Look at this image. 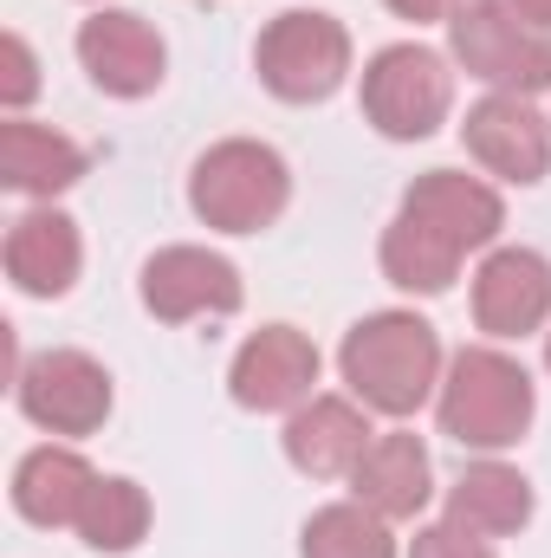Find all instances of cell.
<instances>
[{"instance_id": "obj_1", "label": "cell", "mask_w": 551, "mask_h": 558, "mask_svg": "<svg viewBox=\"0 0 551 558\" xmlns=\"http://www.w3.org/2000/svg\"><path fill=\"white\" fill-rule=\"evenodd\" d=\"M500 228H506V202H500L493 182L461 175V169H428V175L409 182L396 221L383 228L377 260H383L390 286L434 299V292H448L461 279L467 254L500 241Z\"/></svg>"}, {"instance_id": "obj_2", "label": "cell", "mask_w": 551, "mask_h": 558, "mask_svg": "<svg viewBox=\"0 0 551 558\" xmlns=\"http://www.w3.org/2000/svg\"><path fill=\"white\" fill-rule=\"evenodd\" d=\"M338 371L364 410L403 422L441 390V338L415 312H370L344 331Z\"/></svg>"}, {"instance_id": "obj_3", "label": "cell", "mask_w": 551, "mask_h": 558, "mask_svg": "<svg viewBox=\"0 0 551 558\" xmlns=\"http://www.w3.org/2000/svg\"><path fill=\"white\" fill-rule=\"evenodd\" d=\"M532 410H539V390H532L526 364L506 357L500 344H467L448 357L441 397H434L448 441H461L474 454H500L532 428Z\"/></svg>"}, {"instance_id": "obj_4", "label": "cell", "mask_w": 551, "mask_h": 558, "mask_svg": "<svg viewBox=\"0 0 551 558\" xmlns=\"http://www.w3.org/2000/svg\"><path fill=\"white\" fill-rule=\"evenodd\" d=\"M292 202V169L273 143L260 137H228L195 156L188 169V208L215 234H260L273 228Z\"/></svg>"}, {"instance_id": "obj_5", "label": "cell", "mask_w": 551, "mask_h": 558, "mask_svg": "<svg viewBox=\"0 0 551 558\" xmlns=\"http://www.w3.org/2000/svg\"><path fill=\"white\" fill-rule=\"evenodd\" d=\"M448 46H454V65L487 92H506V98L551 92V33L519 20L513 0H461L448 20Z\"/></svg>"}, {"instance_id": "obj_6", "label": "cell", "mask_w": 551, "mask_h": 558, "mask_svg": "<svg viewBox=\"0 0 551 558\" xmlns=\"http://www.w3.org/2000/svg\"><path fill=\"white\" fill-rule=\"evenodd\" d=\"M254 72L285 105H325L351 78V33H344V20H331L318 7H292V13L267 20V33L254 46Z\"/></svg>"}, {"instance_id": "obj_7", "label": "cell", "mask_w": 551, "mask_h": 558, "mask_svg": "<svg viewBox=\"0 0 551 558\" xmlns=\"http://www.w3.org/2000/svg\"><path fill=\"white\" fill-rule=\"evenodd\" d=\"M448 111H454V72L434 46L403 39V46H383L364 65V118L390 143L434 137L448 124Z\"/></svg>"}, {"instance_id": "obj_8", "label": "cell", "mask_w": 551, "mask_h": 558, "mask_svg": "<svg viewBox=\"0 0 551 558\" xmlns=\"http://www.w3.org/2000/svg\"><path fill=\"white\" fill-rule=\"evenodd\" d=\"M20 416L46 435H98L111 416V371L91 351H39L13 377Z\"/></svg>"}, {"instance_id": "obj_9", "label": "cell", "mask_w": 551, "mask_h": 558, "mask_svg": "<svg viewBox=\"0 0 551 558\" xmlns=\"http://www.w3.org/2000/svg\"><path fill=\"white\" fill-rule=\"evenodd\" d=\"M311 384H318V344L298 331V325H260L234 364H228V397L254 416H292L298 403H311Z\"/></svg>"}, {"instance_id": "obj_10", "label": "cell", "mask_w": 551, "mask_h": 558, "mask_svg": "<svg viewBox=\"0 0 551 558\" xmlns=\"http://www.w3.org/2000/svg\"><path fill=\"white\" fill-rule=\"evenodd\" d=\"M247 286L241 267L228 254H208V247H162L143 260V305L162 318V325H188V318H228L241 312Z\"/></svg>"}, {"instance_id": "obj_11", "label": "cell", "mask_w": 551, "mask_h": 558, "mask_svg": "<svg viewBox=\"0 0 551 558\" xmlns=\"http://www.w3.org/2000/svg\"><path fill=\"white\" fill-rule=\"evenodd\" d=\"M78 65L85 78L105 92V98H149L162 85V33L131 13V7H98L85 26H78Z\"/></svg>"}, {"instance_id": "obj_12", "label": "cell", "mask_w": 551, "mask_h": 558, "mask_svg": "<svg viewBox=\"0 0 551 558\" xmlns=\"http://www.w3.org/2000/svg\"><path fill=\"white\" fill-rule=\"evenodd\" d=\"M461 143H467V156H474L487 175L519 182V189L546 182V169H551V118H539V111H532V98L487 92V98L467 111Z\"/></svg>"}, {"instance_id": "obj_13", "label": "cell", "mask_w": 551, "mask_h": 558, "mask_svg": "<svg viewBox=\"0 0 551 558\" xmlns=\"http://www.w3.org/2000/svg\"><path fill=\"white\" fill-rule=\"evenodd\" d=\"M551 318V260L539 247H487L474 267V325L487 338H526Z\"/></svg>"}, {"instance_id": "obj_14", "label": "cell", "mask_w": 551, "mask_h": 558, "mask_svg": "<svg viewBox=\"0 0 551 558\" xmlns=\"http://www.w3.org/2000/svg\"><path fill=\"white\" fill-rule=\"evenodd\" d=\"M370 441H377V428L357 397H311L285 416V461L311 481H351V468L364 461Z\"/></svg>"}, {"instance_id": "obj_15", "label": "cell", "mask_w": 551, "mask_h": 558, "mask_svg": "<svg viewBox=\"0 0 551 558\" xmlns=\"http://www.w3.org/2000/svg\"><path fill=\"white\" fill-rule=\"evenodd\" d=\"M78 267H85V241H78L72 215L33 208L7 228V279L26 299H65L78 286Z\"/></svg>"}, {"instance_id": "obj_16", "label": "cell", "mask_w": 551, "mask_h": 558, "mask_svg": "<svg viewBox=\"0 0 551 558\" xmlns=\"http://www.w3.org/2000/svg\"><path fill=\"white\" fill-rule=\"evenodd\" d=\"M428 494H434V468H428L421 435H409V428L377 435V441L364 448V461L351 468V500H364V507L383 513L390 526H396V520H421Z\"/></svg>"}, {"instance_id": "obj_17", "label": "cell", "mask_w": 551, "mask_h": 558, "mask_svg": "<svg viewBox=\"0 0 551 558\" xmlns=\"http://www.w3.org/2000/svg\"><path fill=\"white\" fill-rule=\"evenodd\" d=\"M91 461L78 454V448H59V441H46V448H33V454H20V468H13V513L26 520V526H78V507H85V494H91Z\"/></svg>"}, {"instance_id": "obj_18", "label": "cell", "mask_w": 551, "mask_h": 558, "mask_svg": "<svg viewBox=\"0 0 551 558\" xmlns=\"http://www.w3.org/2000/svg\"><path fill=\"white\" fill-rule=\"evenodd\" d=\"M78 175H85V149L65 137V131L33 124V118H7V124H0V182H7L13 195L52 202V195H65Z\"/></svg>"}, {"instance_id": "obj_19", "label": "cell", "mask_w": 551, "mask_h": 558, "mask_svg": "<svg viewBox=\"0 0 551 558\" xmlns=\"http://www.w3.org/2000/svg\"><path fill=\"white\" fill-rule=\"evenodd\" d=\"M448 520L467 526V533H480V539H506V533H519L532 520V481L519 468H506V461L487 454V461H474L448 487Z\"/></svg>"}, {"instance_id": "obj_20", "label": "cell", "mask_w": 551, "mask_h": 558, "mask_svg": "<svg viewBox=\"0 0 551 558\" xmlns=\"http://www.w3.org/2000/svg\"><path fill=\"white\" fill-rule=\"evenodd\" d=\"M91 553H137L143 533H149V494L124 474H98L85 507H78V526H72Z\"/></svg>"}, {"instance_id": "obj_21", "label": "cell", "mask_w": 551, "mask_h": 558, "mask_svg": "<svg viewBox=\"0 0 551 558\" xmlns=\"http://www.w3.org/2000/svg\"><path fill=\"white\" fill-rule=\"evenodd\" d=\"M298 558H396V539H390V520L370 513L364 500H331L305 520Z\"/></svg>"}, {"instance_id": "obj_22", "label": "cell", "mask_w": 551, "mask_h": 558, "mask_svg": "<svg viewBox=\"0 0 551 558\" xmlns=\"http://www.w3.org/2000/svg\"><path fill=\"white\" fill-rule=\"evenodd\" d=\"M409 558H500V553H493V539H480L454 520H434V526H415Z\"/></svg>"}, {"instance_id": "obj_23", "label": "cell", "mask_w": 551, "mask_h": 558, "mask_svg": "<svg viewBox=\"0 0 551 558\" xmlns=\"http://www.w3.org/2000/svg\"><path fill=\"white\" fill-rule=\"evenodd\" d=\"M33 92H39V59L20 33H7L0 39V105L20 111V105H33Z\"/></svg>"}, {"instance_id": "obj_24", "label": "cell", "mask_w": 551, "mask_h": 558, "mask_svg": "<svg viewBox=\"0 0 551 558\" xmlns=\"http://www.w3.org/2000/svg\"><path fill=\"white\" fill-rule=\"evenodd\" d=\"M396 20H415V26H428V20H454V7L461 0H383Z\"/></svg>"}, {"instance_id": "obj_25", "label": "cell", "mask_w": 551, "mask_h": 558, "mask_svg": "<svg viewBox=\"0 0 551 558\" xmlns=\"http://www.w3.org/2000/svg\"><path fill=\"white\" fill-rule=\"evenodd\" d=\"M513 13H519V20H532L539 33H551V0H513Z\"/></svg>"}, {"instance_id": "obj_26", "label": "cell", "mask_w": 551, "mask_h": 558, "mask_svg": "<svg viewBox=\"0 0 551 558\" xmlns=\"http://www.w3.org/2000/svg\"><path fill=\"white\" fill-rule=\"evenodd\" d=\"M546 364H551V331H546Z\"/></svg>"}]
</instances>
